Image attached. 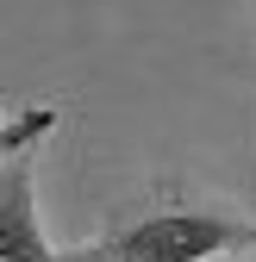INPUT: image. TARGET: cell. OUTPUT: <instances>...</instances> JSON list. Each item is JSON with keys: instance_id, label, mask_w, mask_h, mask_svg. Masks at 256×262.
<instances>
[{"instance_id": "obj_1", "label": "cell", "mask_w": 256, "mask_h": 262, "mask_svg": "<svg viewBox=\"0 0 256 262\" xmlns=\"http://www.w3.org/2000/svg\"><path fill=\"white\" fill-rule=\"evenodd\" d=\"M238 244H256L250 225L212 219V212H156V219H138L125 231H113L106 244L75 250L62 262H212Z\"/></svg>"}, {"instance_id": "obj_2", "label": "cell", "mask_w": 256, "mask_h": 262, "mask_svg": "<svg viewBox=\"0 0 256 262\" xmlns=\"http://www.w3.org/2000/svg\"><path fill=\"white\" fill-rule=\"evenodd\" d=\"M0 262H62L44 244L25 156H7V162H0Z\"/></svg>"}, {"instance_id": "obj_3", "label": "cell", "mask_w": 256, "mask_h": 262, "mask_svg": "<svg viewBox=\"0 0 256 262\" xmlns=\"http://www.w3.org/2000/svg\"><path fill=\"white\" fill-rule=\"evenodd\" d=\"M50 125H56V113H50V106H31V113H19L13 125H0V162H7V156H25V150L38 144Z\"/></svg>"}]
</instances>
